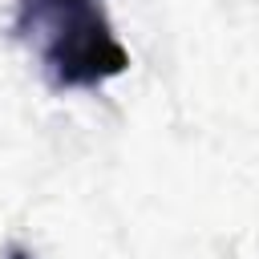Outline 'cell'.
Instances as JSON below:
<instances>
[{
  "label": "cell",
  "instance_id": "6da1fadb",
  "mask_svg": "<svg viewBox=\"0 0 259 259\" xmlns=\"http://www.w3.org/2000/svg\"><path fill=\"white\" fill-rule=\"evenodd\" d=\"M12 32L36 53L53 89H97L130 69L101 0H20Z\"/></svg>",
  "mask_w": 259,
  "mask_h": 259
}]
</instances>
